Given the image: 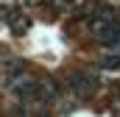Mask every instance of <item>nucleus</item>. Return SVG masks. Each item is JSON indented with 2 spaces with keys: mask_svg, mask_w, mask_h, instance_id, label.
<instances>
[{
  "mask_svg": "<svg viewBox=\"0 0 120 117\" xmlns=\"http://www.w3.org/2000/svg\"><path fill=\"white\" fill-rule=\"evenodd\" d=\"M95 33L101 39L103 48L109 50H120V22H112V20H101L95 25Z\"/></svg>",
  "mask_w": 120,
  "mask_h": 117,
  "instance_id": "1",
  "label": "nucleus"
},
{
  "mask_svg": "<svg viewBox=\"0 0 120 117\" xmlns=\"http://www.w3.org/2000/svg\"><path fill=\"white\" fill-rule=\"evenodd\" d=\"M11 87H14V92H17L20 98L31 100V98H36V95H39L42 84H39V81H34V78H31L28 73H22V75L17 73V75H14V84H11Z\"/></svg>",
  "mask_w": 120,
  "mask_h": 117,
  "instance_id": "2",
  "label": "nucleus"
},
{
  "mask_svg": "<svg viewBox=\"0 0 120 117\" xmlns=\"http://www.w3.org/2000/svg\"><path fill=\"white\" fill-rule=\"evenodd\" d=\"M67 84H70V89H73L78 98H87V95H92V89H95V81H92L87 73H73V75L67 78Z\"/></svg>",
  "mask_w": 120,
  "mask_h": 117,
  "instance_id": "3",
  "label": "nucleus"
},
{
  "mask_svg": "<svg viewBox=\"0 0 120 117\" xmlns=\"http://www.w3.org/2000/svg\"><path fill=\"white\" fill-rule=\"evenodd\" d=\"M103 67L106 70H120V50H112L109 56L103 58Z\"/></svg>",
  "mask_w": 120,
  "mask_h": 117,
  "instance_id": "4",
  "label": "nucleus"
},
{
  "mask_svg": "<svg viewBox=\"0 0 120 117\" xmlns=\"http://www.w3.org/2000/svg\"><path fill=\"white\" fill-rule=\"evenodd\" d=\"M11 22H14V25H11L14 33H25V31H28V20H25V17H14Z\"/></svg>",
  "mask_w": 120,
  "mask_h": 117,
  "instance_id": "5",
  "label": "nucleus"
}]
</instances>
